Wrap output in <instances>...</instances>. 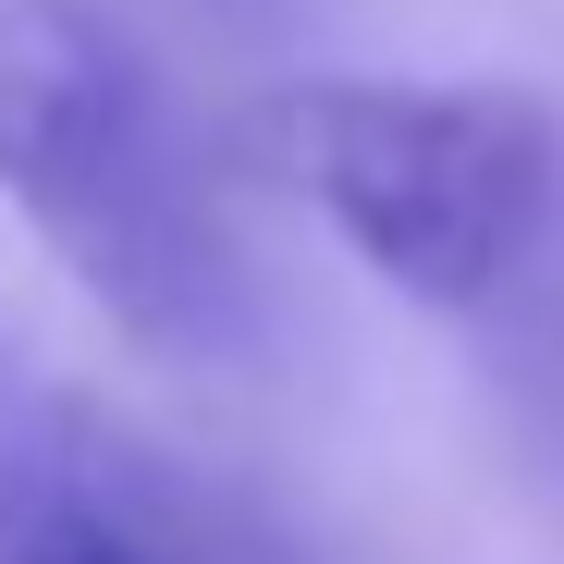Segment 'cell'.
<instances>
[{"instance_id":"cell-3","label":"cell","mask_w":564,"mask_h":564,"mask_svg":"<svg viewBox=\"0 0 564 564\" xmlns=\"http://www.w3.org/2000/svg\"><path fill=\"white\" fill-rule=\"evenodd\" d=\"M0 564H282L234 503L0 356Z\"/></svg>"},{"instance_id":"cell-4","label":"cell","mask_w":564,"mask_h":564,"mask_svg":"<svg viewBox=\"0 0 564 564\" xmlns=\"http://www.w3.org/2000/svg\"><path fill=\"white\" fill-rule=\"evenodd\" d=\"M209 13H234V25H258V13H270V0H209Z\"/></svg>"},{"instance_id":"cell-2","label":"cell","mask_w":564,"mask_h":564,"mask_svg":"<svg viewBox=\"0 0 564 564\" xmlns=\"http://www.w3.org/2000/svg\"><path fill=\"white\" fill-rule=\"evenodd\" d=\"M282 172L332 209V234L417 307H491L528 270L552 184H564V135L516 86H295L270 111Z\"/></svg>"},{"instance_id":"cell-1","label":"cell","mask_w":564,"mask_h":564,"mask_svg":"<svg viewBox=\"0 0 564 564\" xmlns=\"http://www.w3.org/2000/svg\"><path fill=\"white\" fill-rule=\"evenodd\" d=\"M0 197L148 356H246V258L160 74L99 0H0Z\"/></svg>"}]
</instances>
